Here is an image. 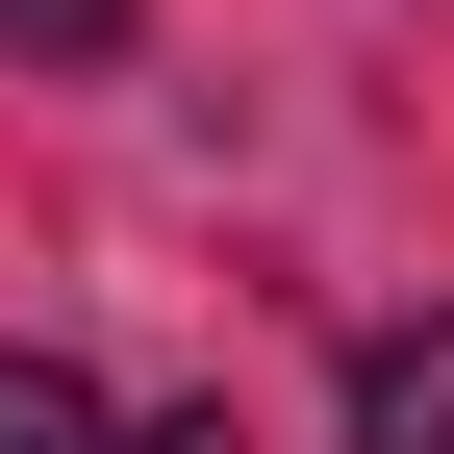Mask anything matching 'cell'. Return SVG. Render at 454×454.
I'll use <instances>...</instances> for the list:
<instances>
[{
  "label": "cell",
  "mask_w": 454,
  "mask_h": 454,
  "mask_svg": "<svg viewBox=\"0 0 454 454\" xmlns=\"http://www.w3.org/2000/svg\"><path fill=\"white\" fill-rule=\"evenodd\" d=\"M354 454H454V303L354 328Z\"/></svg>",
  "instance_id": "cell-1"
},
{
  "label": "cell",
  "mask_w": 454,
  "mask_h": 454,
  "mask_svg": "<svg viewBox=\"0 0 454 454\" xmlns=\"http://www.w3.org/2000/svg\"><path fill=\"white\" fill-rule=\"evenodd\" d=\"M0 454H127V404H101L76 354H0Z\"/></svg>",
  "instance_id": "cell-2"
},
{
  "label": "cell",
  "mask_w": 454,
  "mask_h": 454,
  "mask_svg": "<svg viewBox=\"0 0 454 454\" xmlns=\"http://www.w3.org/2000/svg\"><path fill=\"white\" fill-rule=\"evenodd\" d=\"M0 51H51V76H101V51H127V0H0Z\"/></svg>",
  "instance_id": "cell-3"
},
{
  "label": "cell",
  "mask_w": 454,
  "mask_h": 454,
  "mask_svg": "<svg viewBox=\"0 0 454 454\" xmlns=\"http://www.w3.org/2000/svg\"><path fill=\"white\" fill-rule=\"evenodd\" d=\"M127 454H253V429H227V404H177V429H127Z\"/></svg>",
  "instance_id": "cell-4"
}]
</instances>
